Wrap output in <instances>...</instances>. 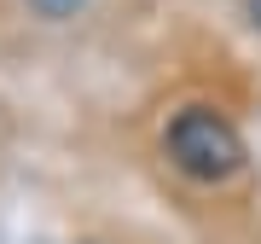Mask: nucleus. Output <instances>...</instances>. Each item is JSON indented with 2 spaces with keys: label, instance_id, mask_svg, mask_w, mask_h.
<instances>
[{
  "label": "nucleus",
  "instance_id": "f257e3e1",
  "mask_svg": "<svg viewBox=\"0 0 261 244\" xmlns=\"http://www.w3.org/2000/svg\"><path fill=\"white\" fill-rule=\"evenodd\" d=\"M168 151L197 180H226L244 163V140L232 134V122L215 116V111H180L174 128H168Z\"/></svg>",
  "mask_w": 261,
  "mask_h": 244
},
{
  "label": "nucleus",
  "instance_id": "f03ea898",
  "mask_svg": "<svg viewBox=\"0 0 261 244\" xmlns=\"http://www.w3.org/2000/svg\"><path fill=\"white\" fill-rule=\"evenodd\" d=\"M41 12H47V18H64V12H75V0H35Z\"/></svg>",
  "mask_w": 261,
  "mask_h": 244
}]
</instances>
